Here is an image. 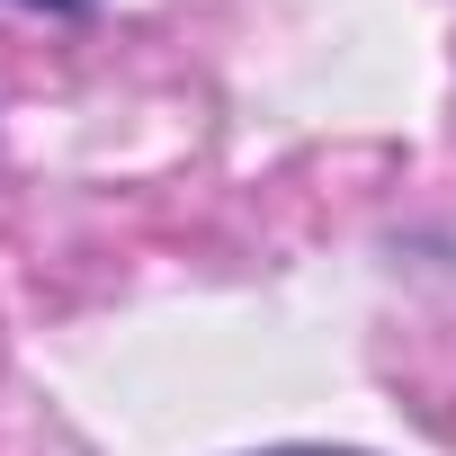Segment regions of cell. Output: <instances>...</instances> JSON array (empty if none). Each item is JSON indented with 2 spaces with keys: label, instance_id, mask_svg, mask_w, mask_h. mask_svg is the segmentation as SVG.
Segmentation results:
<instances>
[{
  "label": "cell",
  "instance_id": "cell-1",
  "mask_svg": "<svg viewBox=\"0 0 456 456\" xmlns=\"http://www.w3.org/2000/svg\"><path fill=\"white\" fill-rule=\"evenodd\" d=\"M269 456H358V447H269Z\"/></svg>",
  "mask_w": 456,
  "mask_h": 456
},
{
  "label": "cell",
  "instance_id": "cell-2",
  "mask_svg": "<svg viewBox=\"0 0 456 456\" xmlns=\"http://www.w3.org/2000/svg\"><path fill=\"white\" fill-rule=\"evenodd\" d=\"M37 10H81V0H37Z\"/></svg>",
  "mask_w": 456,
  "mask_h": 456
}]
</instances>
